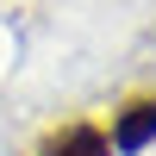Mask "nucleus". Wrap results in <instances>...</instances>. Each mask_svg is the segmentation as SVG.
Here are the masks:
<instances>
[{"label": "nucleus", "instance_id": "1", "mask_svg": "<svg viewBox=\"0 0 156 156\" xmlns=\"http://www.w3.org/2000/svg\"><path fill=\"white\" fill-rule=\"evenodd\" d=\"M112 156H137L156 144V94H131L119 112H112V131H106Z\"/></svg>", "mask_w": 156, "mask_h": 156}, {"label": "nucleus", "instance_id": "2", "mask_svg": "<svg viewBox=\"0 0 156 156\" xmlns=\"http://www.w3.org/2000/svg\"><path fill=\"white\" fill-rule=\"evenodd\" d=\"M37 156H112V144H106L100 125L75 119V125H62V131H50L44 144H37Z\"/></svg>", "mask_w": 156, "mask_h": 156}]
</instances>
